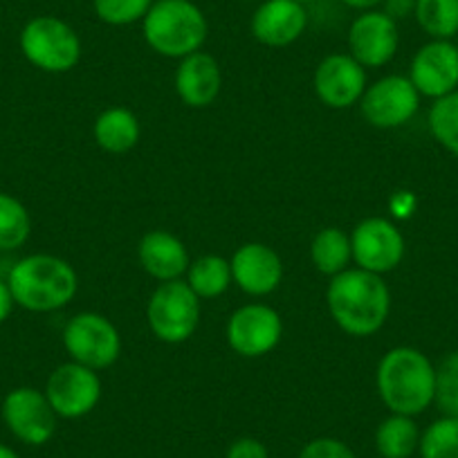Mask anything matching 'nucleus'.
Returning a JSON list of instances; mask_svg holds the SVG:
<instances>
[{"mask_svg":"<svg viewBox=\"0 0 458 458\" xmlns=\"http://www.w3.org/2000/svg\"><path fill=\"white\" fill-rule=\"evenodd\" d=\"M297 458H355V454L337 438H315L299 452Z\"/></svg>","mask_w":458,"mask_h":458,"instance_id":"nucleus-30","label":"nucleus"},{"mask_svg":"<svg viewBox=\"0 0 458 458\" xmlns=\"http://www.w3.org/2000/svg\"><path fill=\"white\" fill-rule=\"evenodd\" d=\"M3 422L21 443L41 447L55 436L56 413L47 400L46 391L34 386H16L3 400Z\"/></svg>","mask_w":458,"mask_h":458,"instance_id":"nucleus-9","label":"nucleus"},{"mask_svg":"<svg viewBox=\"0 0 458 458\" xmlns=\"http://www.w3.org/2000/svg\"><path fill=\"white\" fill-rule=\"evenodd\" d=\"M346 43H349V55L364 68H382L398 52V21L391 19L385 10L362 12L351 23Z\"/></svg>","mask_w":458,"mask_h":458,"instance_id":"nucleus-13","label":"nucleus"},{"mask_svg":"<svg viewBox=\"0 0 458 458\" xmlns=\"http://www.w3.org/2000/svg\"><path fill=\"white\" fill-rule=\"evenodd\" d=\"M232 279L252 297L275 293L284 281V261L266 243H245L232 257Z\"/></svg>","mask_w":458,"mask_h":458,"instance_id":"nucleus-17","label":"nucleus"},{"mask_svg":"<svg viewBox=\"0 0 458 458\" xmlns=\"http://www.w3.org/2000/svg\"><path fill=\"white\" fill-rule=\"evenodd\" d=\"M225 458H270V454H267V447L261 440L252 438V436H243V438L229 445Z\"/></svg>","mask_w":458,"mask_h":458,"instance_id":"nucleus-31","label":"nucleus"},{"mask_svg":"<svg viewBox=\"0 0 458 458\" xmlns=\"http://www.w3.org/2000/svg\"><path fill=\"white\" fill-rule=\"evenodd\" d=\"M147 321L160 342H187L193 337L200 321V297L189 288L187 281H165L148 299Z\"/></svg>","mask_w":458,"mask_h":458,"instance_id":"nucleus-6","label":"nucleus"},{"mask_svg":"<svg viewBox=\"0 0 458 458\" xmlns=\"http://www.w3.org/2000/svg\"><path fill=\"white\" fill-rule=\"evenodd\" d=\"M339 3L346 7H351V10L369 12V10H377V7H380L385 0H339Z\"/></svg>","mask_w":458,"mask_h":458,"instance_id":"nucleus-34","label":"nucleus"},{"mask_svg":"<svg viewBox=\"0 0 458 458\" xmlns=\"http://www.w3.org/2000/svg\"><path fill=\"white\" fill-rule=\"evenodd\" d=\"M0 458H21V456L12 447H7V445L0 443Z\"/></svg>","mask_w":458,"mask_h":458,"instance_id":"nucleus-35","label":"nucleus"},{"mask_svg":"<svg viewBox=\"0 0 458 458\" xmlns=\"http://www.w3.org/2000/svg\"><path fill=\"white\" fill-rule=\"evenodd\" d=\"M420 431L411 416L391 413L377 425L376 449L382 458H409L418 449Z\"/></svg>","mask_w":458,"mask_h":458,"instance_id":"nucleus-22","label":"nucleus"},{"mask_svg":"<svg viewBox=\"0 0 458 458\" xmlns=\"http://www.w3.org/2000/svg\"><path fill=\"white\" fill-rule=\"evenodd\" d=\"M310 261L317 272L326 276L349 270V263L353 261L351 236L339 227H326L317 232L310 243Z\"/></svg>","mask_w":458,"mask_h":458,"instance_id":"nucleus-21","label":"nucleus"},{"mask_svg":"<svg viewBox=\"0 0 458 458\" xmlns=\"http://www.w3.org/2000/svg\"><path fill=\"white\" fill-rule=\"evenodd\" d=\"M409 79L420 97H440L458 90V47L452 41L431 38L413 55Z\"/></svg>","mask_w":458,"mask_h":458,"instance_id":"nucleus-15","label":"nucleus"},{"mask_svg":"<svg viewBox=\"0 0 458 458\" xmlns=\"http://www.w3.org/2000/svg\"><path fill=\"white\" fill-rule=\"evenodd\" d=\"M21 52L34 68L64 74L81 61V38L59 16H34L21 30Z\"/></svg>","mask_w":458,"mask_h":458,"instance_id":"nucleus-5","label":"nucleus"},{"mask_svg":"<svg viewBox=\"0 0 458 458\" xmlns=\"http://www.w3.org/2000/svg\"><path fill=\"white\" fill-rule=\"evenodd\" d=\"M92 135L101 151L120 156V153H129L131 148L138 147L140 138H142V126L133 110L124 108V106H113L97 117Z\"/></svg>","mask_w":458,"mask_h":458,"instance_id":"nucleus-20","label":"nucleus"},{"mask_svg":"<svg viewBox=\"0 0 458 458\" xmlns=\"http://www.w3.org/2000/svg\"><path fill=\"white\" fill-rule=\"evenodd\" d=\"M413 16L431 38L452 41L458 34V0H416Z\"/></svg>","mask_w":458,"mask_h":458,"instance_id":"nucleus-25","label":"nucleus"},{"mask_svg":"<svg viewBox=\"0 0 458 458\" xmlns=\"http://www.w3.org/2000/svg\"><path fill=\"white\" fill-rule=\"evenodd\" d=\"M429 131L445 151L458 157V90L434 99L429 108Z\"/></svg>","mask_w":458,"mask_h":458,"instance_id":"nucleus-26","label":"nucleus"},{"mask_svg":"<svg viewBox=\"0 0 458 458\" xmlns=\"http://www.w3.org/2000/svg\"><path fill=\"white\" fill-rule=\"evenodd\" d=\"M420 458H458V418L443 416L431 422L418 443Z\"/></svg>","mask_w":458,"mask_h":458,"instance_id":"nucleus-27","label":"nucleus"},{"mask_svg":"<svg viewBox=\"0 0 458 458\" xmlns=\"http://www.w3.org/2000/svg\"><path fill=\"white\" fill-rule=\"evenodd\" d=\"M420 108V92L411 79L403 74H389L377 79L373 86H367L360 110L362 117L376 129H400L413 120Z\"/></svg>","mask_w":458,"mask_h":458,"instance_id":"nucleus-8","label":"nucleus"},{"mask_svg":"<svg viewBox=\"0 0 458 458\" xmlns=\"http://www.w3.org/2000/svg\"><path fill=\"white\" fill-rule=\"evenodd\" d=\"M376 385L382 403L391 413L413 418L434 403L436 367L422 351L395 346L382 355Z\"/></svg>","mask_w":458,"mask_h":458,"instance_id":"nucleus-2","label":"nucleus"},{"mask_svg":"<svg viewBox=\"0 0 458 458\" xmlns=\"http://www.w3.org/2000/svg\"><path fill=\"white\" fill-rule=\"evenodd\" d=\"M312 88L321 104L335 110H346L360 104L367 90V68L346 52L328 55L315 70Z\"/></svg>","mask_w":458,"mask_h":458,"instance_id":"nucleus-14","label":"nucleus"},{"mask_svg":"<svg viewBox=\"0 0 458 458\" xmlns=\"http://www.w3.org/2000/svg\"><path fill=\"white\" fill-rule=\"evenodd\" d=\"M156 0H92L97 19L113 28H126L144 21Z\"/></svg>","mask_w":458,"mask_h":458,"instance_id":"nucleus-28","label":"nucleus"},{"mask_svg":"<svg viewBox=\"0 0 458 458\" xmlns=\"http://www.w3.org/2000/svg\"><path fill=\"white\" fill-rule=\"evenodd\" d=\"M101 391L99 373L72 360L56 367L46 385V395L55 413L68 420L88 416L99 404Z\"/></svg>","mask_w":458,"mask_h":458,"instance_id":"nucleus-10","label":"nucleus"},{"mask_svg":"<svg viewBox=\"0 0 458 458\" xmlns=\"http://www.w3.org/2000/svg\"><path fill=\"white\" fill-rule=\"evenodd\" d=\"M284 319L266 303H245L227 321V344L243 358H263L279 346Z\"/></svg>","mask_w":458,"mask_h":458,"instance_id":"nucleus-11","label":"nucleus"},{"mask_svg":"<svg viewBox=\"0 0 458 458\" xmlns=\"http://www.w3.org/2000/svg\"><path fill=\"white\" fill-rule=\"evenodd\" d=\"M382 5H385V12L391 19L398 21L413 14V10H416V0H385Z\"/></svg>","mask_w":458,"mask_h":458,"instance_id":"nucleus-32","label":"nucleus"},{"mask_svg":"<svg viewBox=\"0 0 458 458\" xmlns=\"http://www.w3.org/2000/svg\"><path fill=\"white\" fill-rule=\"evenodd\" d=\"M299 3H301V5H306V3H312V0H299Z\"/></svg>","mask_w":458,"mask_h":458,"instance_id":"nucleus-36","label":"nucleus"},{"mask_svg":"<svg viewBox=\"0 0 458 458\" xmlns=\"http://www.w3.org/2000/svg\"><path fill=\"white\" fill-rule=\"evenodd\" d=\"M144 41L166 59H184L205 46L207 16L193 0H156L142 21Z\"/></svg>","mask_w":458,"mask_h":458,"instance_id":"nucleus-4","label":"nucleus"},{"mask_svg":"<svg viewBox=\"0 0 458 458\" xmlns=\"http://www.w3.org/2000/svg\"><path fill=\"white\" fill-rule=\"evenodd\" d=\"M16 306L30 312H55L68 306L79 288L74 267L55 254H30L7 275Z\"/></svg>","mask_w":458,"mask_h":458,"instance_id":"nucleus-3","label":"nucleus"},{"mask_svg":"<svg viewBox=\"0 0 458 458\" xmlns=\"http://www.w3.org/2000/svg\"><path fill=\"white\" fill-rule=\"evenodd\" d=\"M187 284L200 299H216L227 293L234 284L232 279V263L218 254H207L196 259L187 270Z\"/></svg>","mask_w":458,"mask_h":458,"instance_id":"nucleus-23","label":"nucleus"},{"mask_svg":"<svg viewBox=\"0 0 458 458\" xmlns=\"http://www.w3.org/2000/svg\"><path fill=\"white\" fill-rule=\"evenodd\" d=\"M351 250L353 261L362 270L373 275H386L394 272L404 259V236L389 218L371 216L358 223L351 234Z\"/></svg>","mask_w":458,"mask_h":458,"instance_id":"nucleus-12","label":"nucleus"},{"mask_svg":"<svg viewBox=\"0 0 458 458\" xmlns=\"http://www.w3.org/2000/svg\"><path fill=\"white\" fill-rule=\"evenodd\" d=\"M64 346L72 362L101 371L120 360L122 335L108 317L99 312H79L65 324Z\"/></svg>","mask_w":458,"mask_h":458,"instance_id":"nucleus-7","label":"nucleus"},{"mask_svg":"<svg viewBox=\"0 0 458 458\" xmlns=\"http://www.w3.org/2000/svg\"><path fill=\"white\" fill-rule=\"evenodd\" d=\"M326 303L333 321L344 333L369 337L389 319L391 290L380 275L349 267L330 276Z\"/></svg>","mask_w":458,"mask_h":458,"instance_id":"nucleus-1","label":"nucleus"},{"mask_svg":"<svg viewBox=\"0 0 458 458\" xmlns=\"http://www.w3.org/2000/svg\"><path fill=\"white\" fill-rule=\"evenodd\" d=\"M32 234V216L19 198L0 191V252L23 248Z\"/></svg>","mask_w":458,"mask_h":458,"instance_id":"nucleus-24","label":"nucleus"},{"mask_svg":"<svg viewBox=\"0 0 458 458\" xmlns=\"http://www.w3.org/2000/svg\"><path fill=\"white\" fill-rule=\"evenodd\" d=\"M250 28L261 46L288 47L306 32L308 12L299 0H263Z\"/></svg>","mask_w":458,"mask_h":458,"instance_id":"nucleus-16","label":"nucleus"},{"mask_svg":"<svg viewBox=\"0 0 458 458\" xmlns=\"http://www.w3.org/2000/svg\"><path fill=\"white\" fill-rule=\"evenodd\" d=\"M434 403L443 416L458 418V351L445 355L443 362L436 367Z\"/></svg>","mask_w":458,"mask_h":458,"instance_id":"nucleus-29","label":"nucleus"},{"mask_svg":"<svg viewBox=\"0 0 458 458\" xmlns=\"http://www.w3.org/2000/svg\"><path fill=\"white\" fill-rule=\"evenodd\" d=\"M140 266L156 281H175L189 270L187 245L166 229H151L138 245Z\"/></svg>","mask_w":458,"mask_h":458,"instance_id":"nucleus-19","label":"nucleus"},{"mask_svg":"<svg viewBox=\"0 0 458 458\" xmlns=\"http://www.w3.org/2000/svg\"><path fill=\"white\" fill-rule=\"evenodd\" d=\"M14 297H12V290L7 285V279H0V324H5L10 319L12 310H14Z\"/></svg>","mask_w":458,"mask_h":458,"instance_id":"nucleus-33","label":"nucleus"},{"mask_svg":"<svg viewBox=\"0 0 458 458\" xmlns=\"http://www.w3.org/2000/svg\"><path fill=\"white\" fill-rule=\"evenodd\" d=\"M174 81L182 104L189 108H207L214 104L223 88V72L214 56L198 50L180 59Z\"/></svg>","mask_w":458,"mask_h":458,"instance_id":"nucleus-18","label":"nucleus"}]
</instances>
